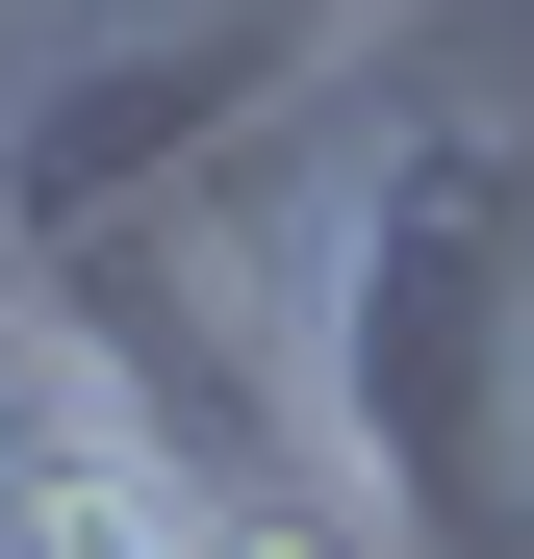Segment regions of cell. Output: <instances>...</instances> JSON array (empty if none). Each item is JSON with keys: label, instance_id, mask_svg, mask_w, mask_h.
Returning <instances> with one entry per match:
<instances>
[{"label": "cell", "instance_id": "6da1fadb", "mask_svg": "<svg viewBox=\"0 0 534 559\" xmlns=\"http://www.w3.org/2000/svg\"><path fill=\"white\" fill-rule=\"evenodd\" d=\"M103 51V0H0V103H26V76H76Z\"/></svg>", "mask_w": 534, "mask_h": 559}]
</instances>
